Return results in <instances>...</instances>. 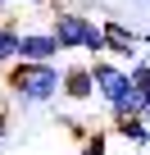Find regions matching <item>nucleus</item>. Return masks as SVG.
<instances>
[{"instance_id": "16", "label": "nucleus", "mask_w": 150, "mask_h": 155, "mask_svg": "<svg viewBox=\"0 0 150 155\" xmlns=\"http://www.w3.org/2000/svg\"><path fill=\"white\" fill-rule=\"evenodd\" d=\"M0 5H14V0H0Z\"/></svg>"}, {"instance_id": "9", "label": "nucleus", "mask_w": 150, "mask_h": 155, "mask_svg": "<svg viewBox=\"0 0 150 155\" xmlns=\"http://www.w3.org/2000/svg\"><path fill=\"white\" fill-rule=\"evenodd\" d=\"M127 73H132V87H136V91H145V87H150V59H136Z\"/></svg>"}, {"instance_id": "2", "label": "nucleus", "mask_w": 150, "mask_h": 155, "mask_svg": "<svg viewBox=\"0 0 150 155\" xmlns=\"http://www.w3.org/2000/svg\"><path fill=\"white\" fill-rule=\"evenodd\" d=\"M91 14H82V9H50V32H55V41H59V50L68 55V50H82L87 46V32H91Z\"/></svg>"}, {"instance_id": "4", "label": "nucleus", "mask_w": 150, "mask_h": 155, "mask_svg": "<svg viewBox=\"0 0 150 155\" xmlns=\"http://www.w3.org/2000/svg\"><path fill=\"white\" fill-rule=\"evenodd\" d=\"M64 101H73V105H87V101H96L91 59H82V64H64Z\"/></svg>"}, {"instance_id": "18", "label": "nucleus", "mask_w": 150, "mask_h": 155, "mask_svg": "<svg viewBox=\"0 0 150 155\" xmlns=\"http://www.w3.org/2000/svg\"><path fill=\"white\" fill-rule=\"evenodd\" d=\"M145 155H150V150H145Z\"/></svg>"}, {"instance_id": "1", "label": "nucleus", "mask_w": 150, "mask_h": 155, "mask_svg": "<svg viewBox=\"0 0 150 155\" xmlns=\"http://www.w3.org/2000/svg\"><path fill=\"white\" fill-rule=\"evenodd\" d=\"M5 96L14 105H50L55 96H64V68L18 59V64L5 68Z\"/></svg>"}, {"instance_id": "6", "label": "nucleus", "mask_w": 150, "mask_h": 155, "mask_svg": "<svg viewBox=\"0 0 150 155\" xmlns=\"http://www.w3.org/2000/svg\"><path fill=\"white\" fill-rule=\"evenodd\" d=\"M114 137H123L127 141V150H150V123L141 119V114H132V119H114V128H109Z\"/></svg>"}, {"instance_id": "3", "label": "nucleus", "mask_w": 150, "mask_h": 155, "mask_svg": "<svg viewBox=\"0 0 150 155\" xmlns=\"http://www.w3.org/2000/svg\"><path fill=\"white\" fill-rule=\"evenodd\" d=\"M105 37H109V59H118L123 68H132L136 59H145L136 28H127V23H118V18H105Z\"/></svg>"}, {"instance_id": "12", "label": "nucleus", "mask_w": 150, "mask_h": 155, "mask_svg": "<svg viewBox=\"0 0 150 155\" xmlns=\"http://www.w3.org/2000/svg\"><path fill=\"white\" fill-rule=\"evenodd\" d=\"M14 5H18V0H14ZM23 5H50V0H23Z\"/></svg>"}, {"instance_id": "17", "label": "nucleus", "mask_w": 150, "mask_h": 155, "mask_svg": "<svg viewBox=\"0 0 150 155\" xmlns=\"http://www.w3.org/2000/svg\"><path fill=\"white\" fill-rule=\"evenodd\" d=\"M145 5H150V0H145Z\"/></svg>"}, {"instance_id": "13", "label": "nucleus", "mask_w": 150, "mask_h": 155, "mask_svg": "<svg viewBox=\"0 0 150 155\" xmlns=\"http://www.w3.org/2000/svg\"><path fill=\"white\" fill-rule=\"evenodd\" d=\"M141 46H150V32H141Z\"/></svg>"}, {"instance_id": "14", "label": "nucleus", "mask_w": 150, "mask_h": 155, "mask_svg": "<svg viewBox=\"0 0 150 155\" xmlns=\"http://www.w3.org/2000/svg\"><path fill=\"white\" fill-rule=\"evenodd\" d=\"M141 96H145V105H150V87H145V91H141Z\"/></svg>"}, {"instance_id": "8", "label": "nucleus", "mask_w": 150, "mask_h": 155, "mask_svg": "<svg viewBox=\"0 0 150 155\" xmlns=\"http://www.w3.org/2000/svg\"><path fill=\"white\" fill-rule=\"evenodd\" d=\"M109 137H114V132H105V128L87 132V137H82V146H78V155H109Z\"/></svg>"}, {"instance_id": "5", "label": "nucleus", "mask_w": 150, "mask_h": 155, "mask_svg": "<svg viewBox=\"0 0 150 155\" xmlns=\"http://www.w3.org/2000/svg\"><path fill=\"white\" fill-rule=\"evenodd\" d=\"M59 41H55V32L50 28H23V59H32V64H59Z\"/></svg>"}, {"instance_id": "11", "label": "nucleus", "mask_w": 150, "mask_h": 155, "mask_svg": "<svg viewBox=\"0 0 150 155\" xmlns=\"http://www.w3.org/2000/svg\"><path fill=\"white\" fill-rule=\"evenodd\" d=\"M50 9H73V0H50Z\"/></svg>"}, {"instance_id": "7", "label": "nucleus", "mask_w": 150, "mask_h": 155, "mask_svg": "<svg viewBox=\"0 0 150 155\" xmlns=\"http://www.w3.org/2000/svg\"><path fill=\"white\" fill-rule=\"evenodd\" d=\"M18 59H23V28H18V18H5L0 23V73Z\"/></svg>"}, {"instance_id": "10", "label": "nucleus", "mask_w": 150, "mask_h": 155, "mask_svg": "<svg viewBox=\"0 0 150 155\" xmlns=\"http://www.w3.org/2000/svg\"><path fill=\"white\" fill-rule=\"evenodd\" d=\"M9 137V96H0V146Z\"/></svg>"}, {"instance_id": "15", "label": "nucleus", "mask_w": 150, "mask_h": 155, "mask_svg": "<svg viewBox=\"0 0 150 155\" xmlns=\"http://www.w3.org/2000/svg\"><path fill=\"white\" fill-rule=\"evenodd\" d=\"M127 155H145V150H127Z\"/></svg>"}]
</instances>
